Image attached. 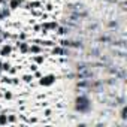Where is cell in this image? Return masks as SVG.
<instances>
[{
	"label": "cell",
	"mask_w": 127,
	"mask_h": 127,
	"mask_svg": "<svg viewBox=\"0 0 127 127\" xmlns=\"http://www.w3.org/2000/svg\"><path fill=\"white\" fill-rule=\"evenodd\" d=\"M54 82H55V76H54V75H43V76L40 78V81H39V84L43 85V87H49V85H52Z\"/></svg>",
	"instance_id": "obj_1"
},
{
	"label": "cell",
	"mask_w": 127,
	"mask_h": 127,
	"mask_svg": "<svg viewBox=\"0 0 127 127\" xmlns=\"http://www.w3.org/2000/svg\"><path fill=\"white\" fill-rule=\"evenodd\" d=\"M11 45H3L2 46V49H0V55H2V57H8L9 54H11Z\"/></svg>",
	"instance_id": "obj_2"
},
{
	"label": "cell",
	"mask_w": 127,
	"mask_h": 127,
	"mask_svg": "<svg viewBox=\"0 0 127 127\" xmlns=\"http://www.w3.org/2000/svg\"><path fill=\"white\" fill-rule=\"evenodd\" d=\"M18 48H20V51L21 52H29V43L27 42H18Z\"/></svg>",
	"instance_id": "obj_3"
},
{
	"label": "cell",
	"mask_w": 127,
	"mask_h": 127,
	"mask_svg": "<svg viewBox=\"0 0 127 127\" xmlns=\"http://www.w3.org/2000/svg\"><path fill=\"white\" fill-rule=\"evenodd\" d=\"M20 5H21V0H9V8L11 9H17V8H20Z\"/></svg>",
	"instance_id": "obj_4"
},
{
	"label": "cell",
	"mask_w": 127,
	"mask_h": 127,
	"mask_svg": "<svg viewBox=\"0 0 127 127\" xmlns=\"http://www.w3.org/2000/svg\"><path fill=\"white\" fill-rule=\"evenodd\" d=\"M42 29H52V30H55V29H57V23H55V21H52V23H45V24L42 26Z\"/></svg>",
	"instance_id": "obj_5"
},
{
	"label": "cell",
	"mask_w": 127,
	"mask_h": 127,
	"mask_svg": "<svg viewBox=\"0 0 127 127\" xmlns=\"http://www.w3.org/2000/svg\"><path fill=\"white\" fill-rule=\"evenodd\" d=\"M0 124H2V126L8 124V115H5V114H0Z\"/></svg>",
	"instance_id": "obj_6"
},
{
	"label": "cell",
	"mask_w": 127,
	"mask_h": 127,
	"mask_svg": "<svg viewBox=\"0 0 127 127\" xmlns=\"http://www.w3.org/2000/svg\"><path fill=\"white\" fill-rule=\"evenodd\" d=\"M29 51H30V52H34V54H37V52H40L42 49H40L37 45H32V46L29 48Z\"/></svg>",
	"instance_id": "obj_7"
},
{
	"label": "cell",
	"mask_w": 127,
	"mask_h": 127,
	"mask_svg": "<svg viewBox=\"0 0 127 127\" xmlns=\"http://www.w3.org/2000/svg\"><path fill=\"white\" fill-rule=\"evenodd\" d=\"M15 121H17L15 115H8V123H15Z\"/></svg>",
	"instance_id": "obj_8"
},
{
	"label": "cell",
	"mask_w": 127,
	"mask_h": 127,
	"mask_svg": "<svg viewBox=\"0 0 127 127\" xmlns=\"http://www.w3.org/2000/svg\"><path fill=\"white\" fill-rule=\"evenodd\" d=\"M34 61H36V63H43V57H37V55H36V57H34Z\"/></svg>",
	"instance_id": "obj_9"
},
{
	"label": "cell",
	"mask_w": 127,
	"mask_h": 127,
	"mask_svg": "<svg viewBox=\"0 0 127 127\" xmlns=\"http://www.w3.org/2000/svg\"><path fill=\"white\" fill-rule=\"evenodd\" d=\"M5 97H6V99H12V93H6Z\"/></svg>",
	"instance_id": "obj_10"
},
{
	"label": "cell",
	"mask_w": 127,
	"mask_h": 127,
	"mask_svg": "<svg viewBox=\"0 0 127 127\" xmlns=\"http://www.w3.org/2000/svg\"><path fill=\"white\" fill-rule=\"evenodd\" d=\"M26 37H27V34H24V33L20 34V39H26Z\"/></svg>",
	"instance_id": "obj_11"
},
{
	"label": "cell",
	"mask_w": 127,
	"mask_h": 127,
	"mask_svg": "<svg viewBox=\"0 0 127 127\" xmlns=\"http://www.w3.org/2000/svg\"><path fill=\"white\" fill-rule=\"evenodd\" d=\"M0 3H3V0H0Z\"/></svg>",
	"instance_id": "obj_12"
},
{
	"label": "cell",
	"mask_w": 127,
	"mask_h": 127,
	"mask_svg": "<svg viewBox=\"0 0 127 127\" xmlns=\"http://www.w3.org/2000/svg\"><path fill=\"white\" fill-rule=\"evenodd\" d=\"M0 34H2V30H0Z\"/></svg>",
	"instance_id": "obj_13"
},
{
	"label": "cell",
	"mask_w": 127,
	"mask_h": 127,
	"mask_svg": "<svg viewBox=\"0 0 127 127\" xmlns=\"http://www.w3.org/2000/svg\"><path fill=\"white\" fill-rule=\"evenodd\" d=\"M0 11H2V9H0Z\"/></svg>",
	"instance_id": "obj_14"
}]
</instances>
